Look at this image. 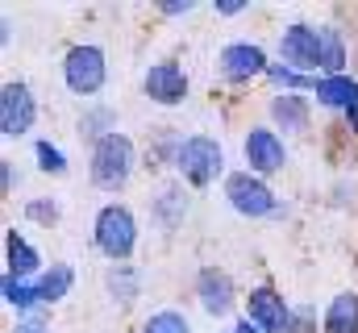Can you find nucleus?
Returning <instances> with one entry per match:
<instances>
[{
  "label": "nucleus",
  "mask_w": 358,
  "mask_h": 333,
  "mask_svg": "<svg viewBox=\"0 0 358 333\" xmlns=\"http://www.w3.org/2000/svg\"><path fill=\"white\" fill-rule=\"evenodd\" d=\"M134 166H138V150H134V142L125 134H108V138H100L92 146L88 175L100 192H121L129 183V175H134Z\"/></svg>",
  "instance_id": "f257e3e1"
},
{
  "label": "nucleus",
  "mask_w": 358,
  "mask_h": 333,
  "mask_svg": "<svg viewBox=\"0 0 358 333\" xmlns=\"http://www.w3.org/2000/svg\"><path fill=\"white\" fill-rule=\"evenodd\" d=\"M92 242L113 267L125 262L138 246V217L125 204H104L96 213V221H92Z\"/></svg>",
  "instance_id": "f03ea898"
},
{
  "label": "nucleus",
  "mask_w": 358,
  "mask_h": 333,
  "mask_svg": "<svg viewBox=\"0 0 358 333\" xmlns=\"http://www.w3.org/2000/svg\"><path fill=\"white\" fill-rule=\"evenodd\" d=\"M176 171L183 175V183H192V187H213L225 175V150H221V142L208 138V134L183 138L176 150Z\"/></svg>",
  "instance_id": "7ed1b4c3"
},
{
  "label": "nucleus",
  "mask_w": 358,
  "mask_h": 333,
  "mask_svg": "<svg viewBox=\"0 0 358 333\" xmlns=\"http://www.w3.org/2000/svg\"><path fill=\"white\" fill-rule=\"evenodd\" d=\"M104 76H108V59L96 42H80L63 55V83L67 92L76 96H96L104 87Z\"/></svg>",
  "instance_id": "20e7f679"
},
{
  "label": "nucleus",
  "mask_w": 358,
  "mask_h": 333,
  "mask_svg": "<svg viewBox=\"0 0 358 333\" xmlns=\"http://www.w3.org/2000/svg\"><path fill=\"white\" fill-rule=\"evenodd\" d=\"M225 200L242 217H271V213H279L275 192L263 183V175H255V171H229L225 175Z\"/></svg>",
  "instance_id": "39448f33"
},
{
  "label": "nucleus",
  "mask_w": 358,
  "mask_h": 333,
  "mask_svg": "<svg viewBox=\"0 0 358 333\" xmlns=\"http://www.w3.org/2000/svg\"><path fill=\"white\" fill-rule=\"evenodd\" d=\"M279 55H283V63H287L292 71L308 76V71H317V67L325 63V34H321L317 25L296 21V25H287V29L279 34Z\"/></svg>",
  "instance_id": "423d86ee"
},
{
  "label": "nucleus",
  "mask_w": 358,
  "mask_h": 333,
  "mask_svg": "<svg viewBox=\"0 0 358 333\" xmlns=\"http://www.w3.org/2000/svg\"><path fill=\"white\" fill-rule=\"evenodd\" d=\"M34 117H38L34 92L21 80H8L0 87V134H4V138H21V134H29Z\"/></svg>",
  "instance_id": "0eeeda50"
},
{
  "label": "nucleus",
  "mask_w": 358,
  "mask_h": 333,
  "mask_svg": "<svg viewBox=\"0 0 358 333\" xmlns=\"http://www.w3.org/2000/svg\"><path fill=\"white\" fill-rule=\"evenodd\" d=\"M142 87H146V96H150L155 104L176 108V104L187 100V71L179 67L176 59L150 63V67H146V76H142Z\"/></svg>",
  "instance_id": "6e6552de"
},
{
  "label": "nucleus",
  "mask_w": 358,
  "mask_h": 333,
  "mask_svg": "<svg viewBox=\"0 0 358 333\" xmlns=\"http://www.w3.org/2000/svg\"><path fill=\"white\" fill-rule=\"evenodd\" d=\"M246 321L259 325L263 333H287L292 309H287V300H283L271 283H259V288L246 296Z\"/></svg>",
  "instance_id": "1a4fd4ad"
},
{
  "label": "nucleus",
  "mask_w": 358,
  "mask_h": 333,
  "mask_svg": "<svg viewBox=\"0 0 358 333\" xmlns=\"http://www.w3.org/2000/svg\"><path fill=\"white\" fill-rule=\"evenodd\" d=\"M217 63H221V76L234 83H246V80H255V76H267L271 71L263 46H255V42H229V46H221Z\"/></svg>",
  "instance_id": "9d476101"
},
{
  "label": "nucleus",
  "mask_w": 358,
  "mask_h": 333,
  "mask_svg": "<svg viewBox=\"0 0 358 333\" xmlns=\"http://www.w3.org/2000/svg\"><path fill=\"white\" fill-rule=\"evenodd\" d=\"M242 150H246V171H255V175H271V171H279V166L287 163V146H283V138L267 129V125H255L250 134H246V142H242Z\"/></svg>",
  "instance_id": "9b49d317"
},
{
  "label": "nucleus",
  "mask_w": 358,
  "mask_h": 333,
  "mask_svg": "<svg viewBox=\"0 0 358 333\" xmlns=\"http://www.w3.org/2000/svg\"><path fill=\"white\" fill-rule=\"evenodd\" d=\"M196 300H200V309H204L208 317H225V313L234 309V300H238L229 271H221V267H200V275H196Z\"/></svg>",
  "instance_id": "f8f14e48"
},
{
  "label": "nucleus",
  "mask_w": 358,
  "mask_h": 333,
  "mask_svg": "<svg viewBox=\"0 0 358 333\" xmlns=\"http://www.w3.org/2000/svg\"><path fill=\"white\" fill-rule=\"evenodd\" d=\"M271 121L287 134H304L308 129V100L300 92H275L271 96Z\"/></svg>",
  "instance_id": "ddd939ff"
},
{
  "label": "nucleus",
  "mask_w": 358,
  "mask_h": 333,
  "mask_svg": "<svg viewBox=\"0 0 358 333\" xmlns=\"http://www.w3.org/2000/svg\"><path fill=\"white\" fill-rule=\"evenodd\" d=\"M4 262H8L4 275H13V279H29V275H38L42 254L21 238V229H4Z\"/></svg>",
  "instance_id": "4468645a"
},
{
  "label": "nucleus",
  "mask_w": 358,
  "mask_h": 333,
  "mask_svg": "<svg viewBox=\"0 0 358 333\" xmlns=\"http://www.w3.org/2000/svg\"><path fill=\"white\" fill-rule=\"evenodd\" d=\"M321 333H358V292H342L329 300Z\"/></svg>",
  "instance_id": "2eb2a0df"
},
{
  "label": "nucleus",
  "mask_w": 358,
  "mask_h": 333,
  "mask_svg": "<svg viewBox=\"0 0 358 333\" xmlns=\"http://www.w3.org/2000/svg\"><path fill=\"white\" fill-rule=\"evenodd\" d=\"M313 96L325 108H350V100L358 96V80H350V76H321Z\"/></svg>",
  "instance_id": "dca6fc26"
},
{
  "label": "nucleus",
  "mask_w": 358,
  "mask_h": 333,
  "mask_svg": "<svg viewBox=\"0 0 358 333\" xmlns=\"http://www.w3.org/2000/svg\"><path fill=\"white\" fill-rule=\"evenodd\" d=\"M71 283H76V271H71L67 262H50V271H42V279H38L42 304H59V300L71 292Z\"/></svg>",
  "instance_id": "f3484780"
},
{
  "label": "nucleus",
  "mask_w": 358,
  "mask_h": 333,
  "mask_svg": "<svg viewBox=\"0 0 358 333\" xmlns=\"http://www.w3.org/2000/svg\"><path fill=\"white\" fill-rule=\"evenodd\" d=\"M104 288H108L113 300H121V304H134V300L142 296V279H138V271H134L129 262H117V267L104 275Z\"/></svg>",
  "instance_id": "a211bd4d"
},
{
  "label": "nucleus",
  "mask_w": 358,
  "mask_h": 333,
  "mask_svg": "<svg viewBox=\"0 0 358 333\" xmlns=\"http://www.w3.org/2000/svg\"><path fill=\"white\" fill-rule=\"evenodd\" d=\"M0 292H4V304H8V309H17V313H34V309L42 304V296H38V283L13 279V275H4V279H0Z\"/></svg>",
  "instance_id": "6ab92c4d"
},
{
  "label": "nucleus",
  "mask_w": 358,
  "mask_h": 333,
  "mask_svg": "<svg viewBox=\"0 0 358 333\" xmlns=\"http://www.w3.org/2000/svg\"><path fill=\"white\" fill-rule=\"evenodd\" d=\"M108 134H117L113 108H88V113L80 117V138H92V146H96L100 138H108Z\"/></svg>",
  "instance_id": "aec40b11"
},
{
  "label": "nucleus",
  "mask_w": 358,
  "mask_h": 333,
  "mask_svg": "<svg viewBox=\"0 0 358 333\" xmlns=\"http://www.w3.org/2000/svg\"><path fill=\"white\" fill-rule=\"evenodd\" d=\"M155 213H159L163 229H176L179 217L187 213V196H183L179 187H163V192H159V200H155Z\"/></svg>",
  "instance_id": "412c9836"
},
{
  "label": "nucleus",
  "mask_w": 358,
  "mask_h": 333,
  "mask_svg": "<svg viewBox=\"0 0 358 333\" xmlns=\"http://www.w3.org/2000/svg\"><path fill=\"white\" fill-rule=\"evenodd\" d=\"M142 333H192V325H187V317L179 309H159V313L146 317Z\"/></svg>",
  "instance_id": "4be33fe9"
},
{
  "label": "nucleus",
  "mask_w": 358,
  "mask_h": 333,
  "mask_svg": "<svg viewBox=\"0 0 358 333\" xmlns=\"http://www.w3.org/2000/svg\"><path fill=\"white\" fill-rule=\"evenodd\" d=\"M321 34H325V63H321V71H325V76H342V67H346L342 34H338V29H329V25H321Z\"/></svg>",
  "instance_id": "5701e85b"
},
{
  "label": "nucleus",
  "mask_w": 358,
  "mask_h": 333,
  "mask_svg": "<svg viewBox=\"0 0 358 333\" xmlns=\"http://www.w3.org/2000/svg\"><path fill=\"white\" fill-rule=\"evenodd\" d=\"M34 159H38V166L46 171V175H67V159H63V150L55 146V142H34Z\"/></svg>",
  "instance_id": "b1692460"
},
{
  "label": "nucleus",
  "mask_w": 358,
  "mask_h": 333,
  "mask_svg": "<svg viewBox=\"0 0 358 333\" xmlns=\"http://www.w3.org/2000/svg\"><path fill=\"white\" fill-rule=\"evenodd\" d=\"M267 80H271V83H279V92H300V87H317V80H308V76L292 71L287 63H271Z\"/></svg>",
  "instance_id": "393cba45"
},
{
  "label": "nucleus",
  "mask_w": 358,
  "mask_h": 333,
  "mask_svg": "<svg viewBox=\"0 0 358 333\" xmlns=\"http://www.w3.org/2000/svg\"><path fill=\"white\" fill-rule=\"evenodd\" d=\"M25 217L29 221H42V225H55L59 221V204L55 200H29L25 204Z\"/></svg>",
  "instance_id": "a878e982"
},
{
  "label": "nucleus",
  "mask_w": 358,
  "mask_h": 333,
  "mask_svg": "<svg viewBox=\"0 0 358 333\" xmlns=\"http://www.w3.org/2000/svg\"><path fill=\"white\" fill-rule=\"evenodd\" d=\"M287 333H313V309H292V325Z\"/></svg>",
  "instance_id": "bb28decb"
},
{
  "label": "nucleus",
  "mask_w": 358,
  "mask_h": 333,
  "mask_svg": "<svg viewBox=\"0 0 358 333\" xmlns=\"http://www.w3.org/2000/svg\"><path fill=\"white\" fill-rule=\"evenodd\" d=\"M192 8H196V4H192V0H183V4H159V13H167V17H183V13H192Z\"/></svg>",
  "instance_id": "cd10ccee"
},
{
  "label": "nucleus",
  "mask_w": 358,
  "mask_h": 333,
  "mask_svg": "<svg viewBox=\"0 0 358 333\" xmlns=\"http://www.w3.org/2000/svg\"><path fill=\"white\" fill-rule=\"evenodd\" d=\"M217 13H221V17H238V13H246V4H242V0H221Z\"/></svg>",
  "instance_id": "c85d7f7f"
},
{
  "label": "nucleus",
  "mask_w": 358,
  "mask_h": 333,
  "mask_svg": "<svg viewBox=\"0 0 358 333\" xmlns=\"http://www.w3.org/2000/svg\"><path fill=\"white\" fill-rule=\"evenodd\" d=\"M13 333H50V330H46L42 321H21V325H17Z\"/></svg>",
  "instance_id": "c756f323"
},
{
  "label": "nucleus",
  "mask_w": 358,
  "mask_h": 333,
  "mask_svg": "<svg viewBox=\"0 0 358 333\" xmlns=\"http://www.w3.org/2000/svg\"><path fill=\"white\" fill-rule=\"evenodd\" d=\"M0 171H4V192H13V163L0 159Z\"/></svg>",
  "instance_id": "7c9ffc66"
},
{
  "label": "nucleus",
  "mask_w": 358,
  "mask_h": 333,
  "mask_svg": "<svg viewBox=\"0 0 358 333\" xmlns=\"http://www.w3.org/2000/svg\"><path fill=\"white\" fill-rule=\"evenodd\" d=\"M229 333H263V330H259V325H250V321H238Z\"/></svg>",
  "instance_id": "2f4dec72"
}]
</instances>
